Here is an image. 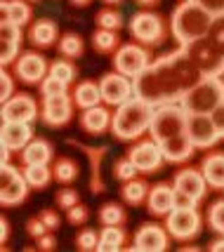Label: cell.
I'll return each instance as SVG.
<instances>
[{
    "label": "cell",
    "mask_w": 224,
    "mask_h": 252,
    "mask_svg": "<svg viewBox=\"0 0 224 252\" xmlns=\"http://www.w3.org/2000/svg\"><path fill=\"white\" fill-rule=\"evenodd\" d=\"M38 116V104L29 94H14L2 101V123H33Z\"/></svg>",
    "instance_id": "cell-16"
},
{
    "label": "cell",
    "mask_w": 224,
    "mask_h": 252,
    "mask_svg": "<svg viewBox=\"0 0 224 252\" xmlns=\"http://www.w3.org/2000/svg\"><path fill=\"white\" fill-rule=\"evenodd\" d=\"M29 182L24 177V170H17L14 165H2V172H0V203L5 208H14V205H22L26 200L29 193Z\"/></svg>",
    "instance_id": "cell-8"
},
{
    "label": "cell",
    "mask_w": 224,
    "mask_h": 252,
    "mask_svg": "<svg viewBox=\"0 0 224 252\" xmlns=\"http://www.w3.org/2000/svg\"><path fill=\"white\" fill-rule=\"evenodd\" d=\"M40 92H43V97H57V94H64V92H66V83L47 73V78L40 83Z\"/></svg>",
    "instance_id": "cell-39"
},
{
    "label": "cell",
    "mask_w": 224,
    "mask_h": 252,
    "mask_svg": "<svg viewBox=\"0 0 224 252\" xmlns=\"http://www.w3.org/2000/svg\"><path fill=\"white\" fill-rule=\"evenodd\" d=\"M2 19L14 22L17 26H26L31 22V7L24 0H2Z\"/></svg>",
    "instance_id": "cell-28"
},
{
    "label": "cell",
    "mask_w": 224,
    "mask_h": 252,
    "mask_svg": "<svg viewBox=\"0 0 224 252\" xmlns=\"http://www.w3.org/2000/svg\"><path fill=\"white\" fill-rule=\"evenodd\" d=\"M213 22L215 17L208 10H203L193 0H184L182 5L175 7L172 17H170V31L175 35V40L184 47V45L193 43V40L205 38L210 33Z\"/></svg>",
    "instance_id": "cell-3"
},
{
    "label": "cell",
    "mask_w": 224,
    "mask_h": 252,
    "mask_svg": "<svg viewBox=\"0 0 224 252\" xmlns=\"http://www.w3.org/2000/svg\"><path fill=\"white\" fill-rule=\"evenodd\" d=\"M201 172L208 182V187L224 189V154H210L203 158Z\"/></svg>",
    "instance_id": "cell-25"
},
{
    "label": "cell",
    "mask_w": 224,
    "mask_h": 252,
    "mask_svg": "<svg viewBox=\"0 0 224 252\" xmlns=\"http://www.w3.org/2000/svg\"><path fill=\"white\" fill-rule=\"evenodd\" d=\"M2 146H7L10 151H24L26 144L33 139V125L31 123H2Z\"/></svg>",
    "instance_id": "cell-20"
},
{
    "label": "cell",
    "mask_w": 224,
    "mask_h": 252,
    "mask_svg": "<svg viewBox=\"0 0 224 252\" xmlns=\"http://www.w3.org/2000/svg\"><path fill=\"white\" fill-rule=\"evenodd\" d=\"M92 47L99 52V55H111V52H118V35L116 31H109V29H97L92 33Z\"/></svg>",
    "instance_id": "cell-31"
},
{
    "label": "cell",
    "mask_w": 224,
    "mask_h": 252,
    "mask_svg": "<svg viewBox=\"0 0 224 252\" xmlns=\"http://www.w3.org/2000/svg\"><path fill=\"white\" fill-rule=\"evenodd\" d=\"M113 66H116L118 73H123L128 78H137L151 66V55H149L146 47L137 43L121 45L118 52L113 55Z\"/></svg>",
    "instance_id": "cell-7"
},
{
    "label": "cell",
    "mask_w": 224,
    "mask_h": 252,
    "mask_svg": "<svg viewBox=\"0 0 224 252\" xmlns=\"http://www.w3.org/2000/svg\"><path fill=\"white\" fill-rule=\"evenodd\" d=\"M92 0H71V5L73 7H85V5H90Z\"/></svg>",
    "instance_id": "cell-54"
},
{
    "label": "cell",
    "mask_w": 224,
    "mask_h": 252,
    "mask_svg": "<svg viewBox=\"0 0 224 252\" xmlns=\"http://www.w3.org/2000/svg\"><path fill=\"white\" fill-rule=\"evenodd\" d=\"M224 101V78L222 76H203L198 85L179 99L182 109L187 113H213Z\"/></svg>",
    "instance_id": "cell-4"
},
{
    "label": "cell",
    "mask_w": 224,
    "mask_h": 252,
    "mask_svg": "<svg viewBox=\"0 0 224 252\" xmlns=\"http://www.w3.org/2000/svg\"><path fill=\"white\" fill-rule=\"evenodd\" d=\"M95 19H97V26H99V29H109V31H118V29L123 26V17H121V12L111 10V7L99 10Z\"/></svg>",
    "instance_id": "cell-36"
},
{
    "label": "cell",
    "mask_w": 224,
    "mask_h": 252,
    "mask_svg": "<svg viewBox=\"0 0 224 252\" xmlns=\"http://www.w3.org/2000/svg\"><path fill=\"white\" fill-rule=\"evenodd\" d=\"M0 241H2V245H5V243H7V238H10V221L5 220V217H2V220H0Z\"/></svg>",
    "instance_id": "cell-52"
},
{
    "label": "cell",
    "mask_w": 224,
    "mask_h": 252,
    "mask_svg": "<svg viewBox=\"0 0 224 252\" xmlns=\"http://www.w3.org/2000/svg\"><path fill=\"white\" fill-rule=\"evenodd\" d=\"M88 217H90V212H88V208L85 205H73L71 210H66V220L73 224V226H80V224H85L88 221Z\"/></svg>",
    "instance_id": "cell-44"
},
{
    "label": "cell",
    "mask_w": 224,
    "mask_h": 252,
    "mask_svg": "<svg viewBox=\"0 0 224 252\" xmlns=\"http://www.w3.org/2000/svg\"><path fill=\"white\" fill-rule=\"evenodd\" d=\"M172 187L179 189V191H184V193H189V196H193L196 200H203V198H205V193H208V182H205L203 172H198V170H191V167H187V170H179L177 175H175Z\"/></svg>",
    "instance_id": "cell-21"
},
{
    "label": "cell",
    "mask_w": 224,
    "mask_h": 252,
    "mask_svg": "<svg viewBox=\"0 0 224 252\" xmlns=\"http://www.w3.org/2000/svg\"><path fill=\"white\" fill-rule=\"evenodd\" d=\"M55 156V149L47 139H31L26 144V149L22 151V160L24 165H47Z\"/></svg>",
    "instance_id": "cell-24"
},
{
    "label": "cell",
    "mask_w": 224,
    "mask_h": 252,
    "mask_svg": "<svg viewBox=\"0 0 224 252\" xmlns=\"http://www.w3.org/2000/svg\"><path fill=\"white\" fill-rule=\"evenodd\" d=\"M57 248V241H55V236L47 231L45 236H40L38 238V250H45V252H50V250H55Z\"/></svg>",
    "instance_id": "cell-50"
},
{
    "label": "cell",
    "mask_w": 224,
    "mask_h": 252,
    "mask_svg": "<svg viewBox=\"0 0 224 252\" xmlns=\"http://www.w3.org/2000/svg\"><path fill=\"white\" fill-rule=\"evenodd\" d=\"M128 158L134 163V167L144 175H151V172H158L160 165H163V151H160V144L156 139H144V142H137L128 151Z\"/></svg>",
    "instance_id": "cell-13"
},
{
    "label": "cell",
    "mask_w": 224,
    "mask_h": 252,
    "mask_svg": "<svg viewBox=\"0 0 224 252\" xmlns=\"http://www.w3.org/2000/svg\"><path fill=\"white\" fill-rule=\"evenodd\" d=\"M149 191H151V187L146 184L144 179H128V182H123V189H121V196H123V200L128 203V205H142L146 198H149Z\"/></svg>",
    "instance_id": "cell-29"
},
{
    "label": "cell",
    "mask_w": 224,
    "mask_h": 252,
    "mask_svg": "<svg viewBox=\"0 0 224 252\" xmlns=\"http://www.w3.org/2000/svg\"><path fill=\"white\" fill-rule=\"evenodd\" d=\"M208 224L213 226V231L224 236V200H217L208 210Z\"/></svg>",
    "instance_id": "cell-38"
},
{
    "label": "cell",
    "mask_w": 224,
    "mask_h": 252,
    "mask_svg": "<svg viewBox=\"0 0 224 252\" xmlns=\"http://www.w3.org/2000/svg\"><path fill=\"white\" fill-rule=\"evenodd\" d=\"M73 104L78 106V109H92V106H99L101 104V90L97 83H92V80H85V83H80L76 85L73 90Z\"/></svg>",
    "instance_id": "cell-27"
},
{
    "label": "cell",
    "mask_w": 224,
    "mask_h": 252,
    "mask_svg": "<svg viewBox=\"0 0 224 252\" xmlns=\"http://www.w3.org/2000/svg\"><path fill=\"white\" fill-rule=\"evenodd\" d=\"M208 38L213 40V45L224 55V14L215 17V22H213V26H210V33H208Z\"/></svg>",
    "instance_id": "cell-42"
},
{
    "label": "cell",
    "mask_w": 224,
    "mask_h": 252,
    "mask_svg": "<svg viewBox=\"0 0 224 252\" xmlns=\"http://www.w3.org/2000/svg\"><path fill=\"white\" fill-rule=\"evenodd\" d=\"M168 233L158 224H142L139 231L134 233L132 252H163L168 250Z\"/></svg>",
    "instance_id": "cell-15"
},
{
    "label": "cell",
    "mask_w": 224,
    "mask_h": 252,
    "mask_svg": "<svg viewBox=\"0 0 224 252\" xmlns=\"http://www.w3.org/2000/svg\"><path fill=\"white\" fill-rule=\"evenodd\" d=\"M187 111L182 109V104H160L154 109V118H151V125H149V134L151 139H156L158 144L175 137V134H182L187 132Z\"/></svg>",
    "instance_id": "cell-5"
},
{
    "label": "cell",
    "mask_w": 224,
    "mask_h": 252,
    "mask_svg": "<svg viewBox=\"0 0 224 252\" xmlns=\"http://www.w3.org/2000/svg\"><path fill=\"white\" fill-rule=\"evenodd\" d=\"M111 121L113 113L104 106H92V109H85L80 113V127L88 134H104L111 127Z\"/></svg>",
    "instance_id": "cell-23"
},
{
    "label": "cell",
    "mask_w": 224,
    "mask_h": 252,
    "mask_svg": "<svg viewBox=\"0 0 224 252\" xmlns=\"http://www.w3.org/2000/svg\"><path fill=\"white\" fill-rule=\"evenodd\" d=\"M24 177L31 189H45L55 175L47 165H24Z\"/></svg>",
    "instance_id": "cell-32"
},
{
    "label": "cell",
    "mask_w": 224,
    "mask_h": 252,
    "mask_svg": "<svg viewBox=\"0 0 224 252\" xmlns=\"http://www.w3.org/2000/svg\"><path fill=\"white\" fill-rule=\"evenodd\" d=\"M196 5H201L203 10H208L213 17H220L224 14V0H193Z\"/></svg>",
    "instance_id": "cell-47"
},
{
    "label": "cell",
    "mask_w": 224,
    "mask_h": 252,
    "mask_svg": "<svg viewBox=\"0 0 224 252\" xmlns=\"http://www.w3.org/2000/svg\"><path fill=\"white\" fill-rule=\"evenodd\" d=\"M198 205V200L189 193H184V191H179L175 189V208H196Z\"/></svg>",
    "instance_id": "cell-48"
},
{
    "label": "cell",
    "mask_w": 224,
    "mask_h": 252,
    "mask_svg": "<svg viewBox=\"0 0 224 252\" xmlns=\"http://www.w3.org/2000/svg\"><path fill=\"white\" fill-rule=\"evenodd\" d=\"M50 76H55L59 80H64L66 85H71L76 80V66L66 62V59H57L55 64L50 66Z\"/></svg>",
    "instance_id": "cell-37"
},
{
    "label": "cell",
    "mask_w": 224,
    "mask_h": 252,
    "mask_svg": "<svg viewBox=\"0 0 224 252\" xmlns=\"http://www.w3.org/2000/svg\"><path fill=\"white\" fill-rule=\"evenodd\" d=\"M29 38H31V43L38 45V47H50V45L57 43L59 29H57V24L50 22V19H38V22L31 26V31H29Z\"/></svg>",
    "instance_id": "cell-26"
},
{
    "label": "cell",
    "mask_w": 224,
    "mask_h": 252,
    "mask_svg": "<svg viewBox=\"0 0 224 252\" xmlns=\"http://www.w3.org/2000/svg\"><path fill=\"white\" fill-rule=\"evenodd\" d=\"M222 78H224V68H222Z\"/></svg>",
    "instance_id": "cell-57"
},
{
    "label": "cell",
    "mask_w": 224,
    "mask_h": 252,
    "mask_svg": "<svg viewBox=\"0 0 224 252\" xmlns=\"http://www.w3.org/2000/svg\"><path fill=\"white\" fill-rule=\"evenodd\" d=\"M165 229L177 241H191L201 231V215L196 208H172L165 217Z\"/></svg>",
    "instance_id": "cell-10"
},
{
    "label": "cell",
    "mask_w": 224,
    "mask_h": 252,
    "mask_svg": "<svg viewBox=\"0 0 224 252\" xmlns=\"http://www.w3.org/2000/svg\"><path fill=\"white\" fill-rule=\"evenodd\" d=\"M101 2H106V5H109V7H111V5H121V2H123V0H101Z\"/></svg>",
    "instance_id": "cell-56"
},
{
    "label": "cell",
    "mask_w": 224,
    "mask_h": 252,
    "mask_svg": "<svg viewBox=\"0 0 224 252\" xmlns=\"http://www.w3.org/2000/svg\"><path fill=\"white\" fill-rule=\"evenodd\" d=\"M57 50H59V55L66 57V59H76V57L83 55L85 43H83V38L78 33H64L62 40L57 43Z\"/></svg>",
    "instance_id": "cell-33"
},
{
    "label": "cell",
    "mask_w": 224,
    "mask_h": 252,
    "mask_svg": "<svg viewBox=\"0 0 224 252\" xmlns=\"http://www.w3.org/2000/svg\"><path fill=\"white\" fill-rule=\"evenodd\" d=\"M2 88H0V99L2 101H7V99L14 97V78L7 73V71H2Z\"/></svg>",
    "instance_id": "cell-46"
},
{
    "label": "cell",
    "mask_w": 224,
    "mask_h": 252,
    "mask_svg": "<svg viewBox=\"0 0 224 252\" xmlns=\"http://www.w3.org/2000/svg\"><path fill=\"white\" fill-rule=\"evenodd\" d=\"M101 90V101L109 106H121L125 101H130L134 97V83H130V78L123 73H104L99 80Z\"/></svg>",
    "instance_id": "cell-12"
},
{
    "label": "cell",
    "mask_w": 224,
    "mask_h": 252,
    "mask_svg": "<svg viewBox=\"0 0 224 252\" xmlns=\"http://www.w3.org/2000/svg\"><path fill=\"white\" fill-rule=\"evenodd\" d=\"M210 116H213L215 125H217V130H220V134H222V139H224V101L210 113Z\"/></svg>",
    "instance_id": "cell-51"
},
{
    "label": "cell",
    "mask_w": 224,
    "mask_h": 252,
    "mask_svg": "<svg viewBox=\"0 0 224 252\" xmlns=\"http://www.w3.org/2000/svg\"><path fill=\"white\" fill-rule=\"evenodd\" d=\"M40 220L47 224V229L50 231L59 229V224H62V220H59V215H57L55 210H43V212H40Z\"/></svg>",
    "instance_id": "cell-49"
},
{
    "label": "cell",
    "mask_w": 224,
    "mask_h": 252,
    "mask_svg": "<svg viewBox=\"0 0 224 252\" xmlns=\"http://www.w3.org/2000/svg\"><path fill=\"white\" fill-rule=\"evenodd\" d=\"M139 5H144V7H151V5H156L158 0H137Z\"/></svg>",
    "instance_id": "cell-55"
},
{
    "label": "cell",
    "mask_w": 224,
    "mask_h": 252,
    "mask_svg": "<svg viewBox=\"0 0 224 252\" xmlns=\"http://www.w3.org/2000/svg\"><path fill=\"white\" fill-rule=\"evenodd\" d=\"M210 250H213V252H220V250H224V238H222V241H215L213 245H210Z\"/></svg>",
    "instance_id": "cell-53"
},
{
    "label": "cell",
    "mask_w": 224,
    "mask_h": 252,
    "mask_svg": "<svg viewBox=\"0 0 224 252\" xmlns=\"http://www.w3.org/2000/svg\"><path fill=\"white\" fill-rule=\"evenodd\" d=\"M0 38H2V43H0V62H2V66H7L12 62H17V57H19L22 26L2 19V24H0Z\"/></svg>",
    "instance_id": "cell-18"
},
{
    "label": "cell",
    "mask_w": 224,
    "mask_h": 252,
    "mask_svg": "<svg viewBox=\"0 0 224 252\" xmlns=\"http://www.w3.org/2000/svg\"><path fill=\"white\" fill-rule=\"evenodd\" d=\"M52 175L59 184H71L78 177V165L71 158H57L55 165H52Z\"/></svg>",
    "instance_id": "cell-34"
},
{
    "label": "cell",
    "mask_w": 224,
    "mask_h": 252,
    "mask_svg": "<svg viewBox=\"0 0 224 252\" xmlns=\"http://www.w3.org/2000/svg\"><path fill=\"white\" fill-rule=\"evenodd\" d=\"M130 29V35L134 40H139L142 45H158L163 38H165V26H163V19L154 14V12H137L132 14V19L128 24Z\"/></svg>",
    "instance_id": "cell-9"
},
{
    "label": "cell",
    "mask_w": 224,
    "mask_h": 252,
    "mask_svg": "<svg viewBox=\"0 0 224 252\" xmlns=\"http://www.w3.org/2000/svg\"><path fill=\"white\" fill-rule=\"evenodd\" d=\"M137 172H139V170L134 167V163L130 160V158H123V160H118V163L113 165V175H116V179H121V182L134 179Z\"/></svg>",
    "instance_id": "cell-41"
},
{
    "label": "cell",
    "mask_w": 224,
    "mask_h": 252,
    "mask_svg": "<svg viewBox=\"0 0 224 252\" xmlns=\"http://www.w3.org/2000/svg\"><path fill=\"white\" fill-rule=\"evenodd\" d=\"M14 73H17V78H22L26 85H40L50 73V66H47V59L40 52L31 50V52H24V55L17 57Z\"/></svg>",
    "instance_id": "cell-14"
},
{
    "label": "cell",
    "mask_w": 224,
    "mask_h": 252,
    "mask_svg": "<svg viewBox=\"0 0 224 252\" xmlns=\"http://www.w3.org/2000/svg\"><path fill=\"white\" fill-rule=\"evenodd\" d=\"M193 149L196 146H193V142L189 139L187 132L175 134V137H170L165 142H160V151H163V158L168 163H184V160H189L193 156Z\"/></svg>",
    "instance_id": "cell-22"
},
{
    "label": "cell",
    "mask_w": 224,
    "mask_h": 252,
    "mask_svg": "<svg viewBox=\"0 0 224 252\" xmlns=\"http://www.w3.org/2000/svg\"><path fill=\"white\" fill-rule=\"evenodd\" d=\"M97 245H99V236H97L92 229H83L78 233V238H76V248H78L80 252L97 250Z\"/></svg>",
    "instance_id": "cell-40"
},
{
    "label": "cell",
    "mask_w": 224,
    "mask_h": 252,
    "mask_svg": "<svg viewBox=\"0 0 224 252\" xmlns=\"http://www.w3.org/2000/svg\"><path fill=\"white\" fill-rule=\"evenodd\" d=\"M47 231H50V229H47V224H45L40 217H35V220H29V221H26V233H29L31 238H35V241H38L40 236H45Z\"/></svg>",
    "instance_id": "cell-45"
},
{
    "label": "cell",
    "mask_w": 224,
    "mask_h": 252,
    "mask_svg": "<svg viewBox=\"0 0 224 252\" xmlns=\"http://www.w3.org/2000/svg\"><path fill=\"white\" fill-rule=\"evenodd\" d=\"M55 200L62 210H71L73 205H78V193H76L73 189H59Z\"/></svg>",
    "instance_id": "cell-43"
},
{
    "label": "cell",
    "mask_w": 224,
    "mask_h": 252,
    "mask_svg": "<svg viewBox=\"0 0 224 252\" xmlns=\"http://www.w3.org/2000/svg\"><path fill=\"white\" fill-rule=\"evenodd\" d=\"M99 221L104 226H123L125 210L118 203H104L99 210Z\"/></svg>",
    "instance_id": "cell-35"
},
{
    "label": "cell",
    "mask_w": 224,
    "mask_h": 252,
    "mask_svg": "<svg viewBox=\"0 0 224 252\" xmlns=\"http://www.w3.org/2000/svg\"><path fill=\"white\" fill-rule=\"evenodd\" d=\"M187 134L196 149H213L222 139L210 113H189L187 116Z\"/></svg>",
    "instance_id": "cell-11"
},
{
    "label": "cell",
    "mask_w": 224,
    "mask_h": 252,
    "mask_svg": "<svg viewBox=\"0 0 224 252\" xmlns=\"http://www.w3.org/2000/svg\"><path fill=\"white\" fill-rule=\"evenodd\" d=\"M154 109H156L154 104H149V101L139 97H132L130 101L116 106V113H113L111 121V134L116 139H121V142L139 139L151 125Z\"/></svg>",
    "instance_id": "cell-2"
},
{
    "label": "cell",
    "mask_w": 224,
    "mask_h": 252,
    "mask_svg": "<svg viewBox=\"0 0 224 252\" xmlns=\"http://www.w3.org/2000/svg\"><path fill=\"white\" fill-rule=\"evenodd\" d=\"M184 52L189 55V59L201 68L203 76H222L224 68V55L213 45V40L205 35L201 40L184 45Z\"/></svg>",
    "instance_id": "cell-6"
},
{
    "label": "cell",
    "mask_w": 224,
    "mask_h": 252,
    "mask_svg": "<svg viewBox=\"0 0 224 252\" xmlns=\"http://www.w3.org/2000/svg\"><path fill=\"white\" fill-rule=\"evenodd\" d=\"M125 241H128V233H125L121 226H104V231L99 233V245H97V250L99 252L123 250Z\"/></svg>",
    "instance_id": "cell-30"
},
{
    "label": "cell",
    "mask_w": 224,
    "mask_h": 252,
    "mask_svg": "<svg viewBox=\"0 0 224 252\" xmlns=\"http://www.w3.org/2000/svg\"><path fill=\"white\" fill-rule=\"evenodd\" d=\"M149 212L156 217H168L172 208H175V187L168 182H160L156 187H151L149 198H146Z\"/></svg>",
    "instance_id": "cell-19"
},
{
    "label": "cell",
    "mask_w": 224,
    "mask_h": 252,
    "mask_svg": "<svg viewBox=\"0 0 224 252\" xmlns=\"http://www.w3.org/2000/svg\"><path fill=\"white\" fill-rule=\"evenodd\" d=\"M201 80V68L189 59L184 47H179L170 55H163L142 76L134 78V97L144 99L154 106L177 104Z\"/></svg>",
    "instance_id": "cell-1"
},
{
    "label": "cell",
    "mask_w": 224,
    "mask_h": 252,
    "mask_svg": "<svg viewBox=\"0 0 224 252\" xmlns=\"http://www.w3.org/2000/svg\"><path fill=\"white\" fill-rule=\"evenodd\" d=\"M71 97L66 92L64 94H57V97H45L43 99V121L50 127H62L71 121Z\"/></svg>",
    "instance_id": "cell-17"
}]
</instances>
